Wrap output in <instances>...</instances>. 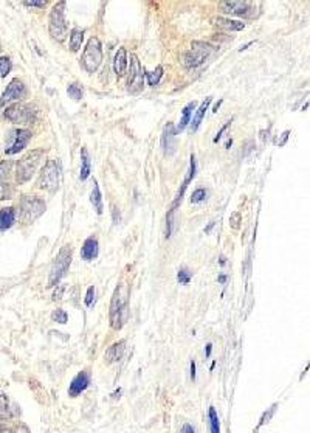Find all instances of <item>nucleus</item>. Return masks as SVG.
Listing matches in <instances>:
<instances>
[{"instance_id": "f257e3e1", "label": "nucleus", "mask_w": 310, "mask_h": 433, "mask_svg": "<svg viewBox=\"0 0 310 433\" xmlns=\"http://www.w3.org/2000/svg\"><path fill=\"white\" fill-rule=\"evenodd\" d=\"M127 297L129 290L126 284H120L115 289L110 302V326L113 329H121L127 320Z\"/></svg>"}, {"instance_id": "f03ea898", "label": "nucleus", "mask_w": 310, "mask_h": 433, "mask_svg": "<svg viewBox=\"0 0 310 433\" xmlns=\"http://www.w3.org/2000/svg\"><path fill=\"white\" fill-rule=\"evenodd\" d=\"M42 157H43V149H34V151L25 154L21 160L17 162V170H16L17 183H25L33 177V174L36 173L38 166L42 162Z\"/></svg>"}, {"instance_id": "7ed1b4c3", "label": "nucleus", "mask_w": 310, "mask_h": 433, "mask_svg": "<svg viewBox=\"0 0 310 433\" xmlns=\"http://www.w3.org/2000/svg\"><path fill=\"white\" fill-rule=\"evenodd\" d=\"M70 264H72V247L64 245L59 250L55 262H53V267L50 272V278H48V286L55 287L59 284V281L67 275Z\"/></svg>"}, {"instance_id": "20e7f679", "label": "nucleus", "mask_w": 310, "mask_h": 433, "mask_svg": "<svg viewBox=\"0 0 310 433\" xmlns=\"http://www.w3.org/2000/svg\"><path fill=\"white\" fill-rule=\"evenodd\" d=\"M45 211V202L38 196H23L21 199V213L19 217L23 224L34 222Z\"/></svg>"}, {"instance_id": "39448f33", "label": "nucleus", "mask_w": 310, "mask_h": 433, "mask_svg": "<svg viewBox=\"0 0 310 433\" xmlns=\"http://www.w3.org/2000/svg\"><path fill=\"white\" fill-rule=\"evenodd\" d=\"M64 10H65V2H59L55 5V8H53L51 14H50V25H48L50 34H51V38L56 39L58 42L64 41L67 36V31H68Z\"/></svg>"}, {"instance_id": "423d86ee", "label": "nucleus", "mask_w": 310, "mask_h": 433, "mask_svg": "<svg viewBox=\"0 0 310 433\" xmlns=\"http://www.w3.org/2000/svg\"><path fill=\"white\" fill-rule=\"evenodd\" d=\"M103 63V45L98 38H92L87 42V47L83 55V65L88 73L96 72Z\"/></svg>"}, {"instance_id": "0eeeda50", "label": "nucleus", "mask_w": 310, "mask_h": 433, "mask_svg": "<svg viewBox=\"0 0 310 433\" xmlns=\"http://www.w3.org/2000/svg\"><path fill=\"white\" fill-rule=\"evenodd\" d=\"M59 177H61L59 163L56 160H48L39 175L38 187L50 193L56 191L59 187Z\"/></svg>"}, {"instance_id": "6e6552de", "label": "nucleus", "mask_w": 310, "mask_h": 433, "mask_svg": "<svg viewBox=\"0 0 310 433\" xmlns=\"http://www.w3.org/2000/svg\"><path fill=\"white\" fill-rule=\"evenodd\" d=\"M212 51H214V47H211L209 43L192 42V48L188 53H185V56H183V64L189 68L199 67L209 58Z\"/></svg>"}, {"instance_id": "1a4fd4ad", "label": "nucleus", "mask_w": 310, "mask_h": 433, "mask_svg": "<svg viewBox=\"0 0 310 433\" xmlns=\"http://www.w3.org/2000/svg\"><path fill=\"white\" fill-rule=\"evenodd\" d=\"M5 117L13 123H17V125H30L31 121H34L36 112L33 110L31 106L17 103V104L10 106V108H6Z\"/></svg>"}, {"instance_id": "9d476101", "label": "nucleus", "mask_w": 310, "mask_h": 433, "mask_svg": "<svg viewBox=\"0 0 310 433\" xmlns=\"http://www.w3.org/2000/svg\"><path fill=\"white\" fill-rule=\"evenodd\" d=\"M132 64H130V75L127 79V90L130 93H138L143 89V81H145V75L143 70H141L140 61L137 56H132Z\"/></svg>"}, {"instance_id": "9b49d317", "label": "nucleus", "mask_w": 310, "mask_h": 433, "mask_svg": "<svg viewBox=\"0 0 310 433\" xmlns=\"http://www.w3.org/2000/svg\"><path fill=\"white\" fill-rule=\"evenodd\" d=\"M31 140V132L28 129H16L11 132V138H10V146L5 149V152L8 155L17 154L19 151L28 145V141Z\"/></svg>"}, {"instance_id": "f8f14e48", "label": "nucleus", "mask_w": 310, "mask_h": 433, "mask_svg": "<svg viewBox=\"0 0 310 433\" xmlns=\"http://www.w3.org/2000/svg\"><path fill=\"white\" fill-rule=\"evenodd\" d=\"M26 95V89L25 84L21 81V79H13V81L6 86V90L0 96V108H3L5 103L13 101V100H22L23 96Z\"/></svg>"}, {"instance_id": "ddd939ff", "label": "nucleus", "mask_w": 310, "mask_h": 433, "mask_svg": "<svg viewBox=\"0 0 310 433\" xmlns=\"http://www.w3.org/2000/svg\"><path fill=\"white\" fill-rule=\"evenodd\" d=\"M88 385H90V371H81L79 374H76V377L72 381L68 387V396L76 397L81 393H84Z\"/></svg>"}, {"instance_id": "4468645a", "label": "nucleus", "mask_w": 310, "mask_h": 433, "mask_svg": "<svg viewBox=\"0 0 310 433\" xmlns=\"http://www.w3.org/2000/svg\"><path fill=\"white\" fill-rule=\"evenodd\" d=\"M224 13L236 14V16H250L251 11V2H222L220 3Z\"/></svg>"}, {"instance_id": "2eb2a0df", "label": "nucleus", "mask_w": 310, "mask_h": 433, "mask_svg": "<svg viewBox=\"0 0 310 433\" xmlns=\"http://www.w3.org/2000/svg\"><path fill=\"white\" fill-rule=\"evenodd\" d=\"M124 349H126V342H124V340H120L117 343H113L112 346H109V349L105 351L104 362H105V364L112 365V364H115V362L121 360V357L124 354Z\"/></svg>"}, {"instance_id": "dca6fc26", "label": "nucleus", "mask_w": 310, "mask_h": 433, "mask_svg": "<svg viewBox=\"0 0 310 433\" xmlns=\"http://www.w3.org/2000/svg\"><path fill=\"white\" fill-rule=\"evenodd\" d=\"M175 128L174 125H167L165 128V132H163V138H162V145H163V149H165V154L166 155H172L175 152Z\"/></svg>"}, {"instance_id": "f3484780", "label": "nucleus", "mask_w": 310, "mask_h": 433, "mask_svg": "<svg viewBox=\"0 0 310 433\" xmlns=\"http://www.w3.org/2000/svg\"><path fill=\"white\" fill-rule=\"evenodd\" d=\"M196 170H197V165H196V157L191 155L189 158V173H188V177L185 179L183 185H182V190L179 191V194H177V197L174 200V205H172V210H175V207L180 204L182 199H183V194H185V190L188 188V183L194 179V175H196Z\"/></svg>"}, {"instance_id": "a211bd4d", "label": "nucleus", "mask_w": 310, "mask_h": 433, "mask_svg": "<svg viewBox=\"0 0 310 433\" xmlns=\"http://www.w3.org/2000/svg\"><path fill=\"white\" fill-rule=\"evenodd\" d=\"M81 256L83 260L85 261H92L95 260L96 256H98V241H96V238H87L84 245H83V250H81Z\"/></svg>"}, {"instance_id": "6ab92c4d", "label": "nucleus", "mask_w": 310, "mask_h": 433, "mask_svg": "<svg viewBox=\"0 0 310 433\" xmlns=\"http://www.w3.org/2000/svg\"><path fill=\"white\" fill-rule=\"evenodd\" d=\"M16 220V210L13 207H6L0 210V232L11 228Z\"/></svg>"}, {"instance_id": "aec40b11", "label": "nucleus", "mask_w": 310, "mask_h": 433, "mask_svg": "<svg viewBox=\"0 0 310 433\" xmlns=\"http://www.w3.org/2000/svg\"><path fill=\"white\" fill-rule=\"evenodd\" d=\"M113 68H115V73H117L118 76H123L124 73H126V68H127V51L126 48H120L117 51V55H115V61H113Z\"/></svg>"}, {"instance_id": "412c9836", "label": "nucleus", "mask_w": 310, "mask_h": 433, "mask_svg": "<svg viewBox=\"0 0 310 433\" xmlns=\"http://www.w3.org/2000/svg\"><path fill=\"white\" fill-rule=\"evenodd\" d=\"M194 109H196V103H188L183 108V110H182V120H180V123H179V126L175 128V132H182V130H185V128L189 125V121H191V115H192V112H194Z\"/></svg>"}, {"instance_id": "4be33fe9", "label": "nucleus", "mask_w": 310, "mask_h": 433, "mask_svg": "<svg viewBox=\"0 0 310 433\" xmlns=\"http://www.w3.org/2000/svg\"><path fill=\"white\" fill-rule=\"evenodd\" d=\"M217 26L224 30H229V31H241L245 28V23L237 22V21H231V19H225V17H217L214 21Z\"/></svg>"}, {"instance_id": "5701e85b", "label": "nucleus", "mask_w": 310, "mask_h": 433, "mask_svg": "<svg viewBox=\"0 0 310 433\" xmlns=\"http://www.w3.org/2000/svg\"><path fill=\"white\" fill-rule=\"evenodd\" d=\"M211 100H212L211 96H208V98L200 104V108H199V110H197V113H196V117H194V120H192V125H191L192 130H197V129H199L200 123H202L203 117H205V113H207V110H208V108H209V104H211Z\"/></svg>"}, {"instance_id": "b1692460", "label": "nucleus", "mask_w": 310, "mask_h": 433, "mask_svg": "<svg viewBox=\"0 0 310 433\" xmlns=\"http://www.w3.org/2000/svg\"><path fill=\"white\" fill-rule=\"evenodd\" d=\"M83 41H84V31L79 28H73L72 34H70V50L78 51L83 45Z\"/></svg>"}, {"instance_id": "393cba45", "label": "nucleus", "mask_w": 310, "mask_h": 433, "mask_svg": "<svg viewBox=\"0 0 310 433\" xmlns=\"http://www.w3.org/2000/svg\"><path fill=\"white\" fill-rule=\"evenodd\" d=\"M90 202L93 204L96 213L101 215L103 213V197H101V191H100V187H98V183H96V182H95V187H93L92 196H90Z\"/></svg>"}, {"instance_id": "a878e982", "label": "nucleus", "mask_w": 310, "mask_h": 433, "mask_svg": "<svg viewBox=\"0 0 310 433\" xmlns=\"http://www.w3.org/2000/svg\"><path fill=\"white\" fill-rule=\"evenodd\" d=\"M208 419H209L211 433H220V421H219L217 411H216L214 407H209V410H208Z\"/></svg>"}, {"instance_id": "bb28decb", "label": "nucleus", "mask_w": 310, "mask_h": 433, "mask_svg": "<svg viewBox=\"0 0 310 433\" xmlns=\"http://www.w3.org/2000/svg\"><path fill=\"white\" fill-rule=\"evenodd\" d=\"M90 158H88L87 149H83V168H81V174H79V179L85 180L88 175H90Z\"/></svg>"}, {"instance_id": "cd10ccee", "label": "nucleus", "mask_w": 310, "mask_h": 433, "mask_svg": "<svg viewBox=\"0 0 310 433\" xmlns=\"http://www.w3.org/2000/svg\"><path fill=\"white\" fill-rule=\"evenodd\" d=\"M11 170H13V162L11 160H3L0 162V180H8L11 175Z\"/></svg>"}, {"instance_id": "c85d7f7f", "label": "nucleus", "mask_w": 310, "mask_h": 433, "mask_svg": "<svg viewBox=\"0 0 310 433\" xmlns=\"http://www.w3.org/2000/svg\"><path fill=\"white\" fill-rule=\"evenodd\" d=\"M162 76H163V67H157L155 72L146 73V78H147L149 86H157L158 83H160V78H162Z\"/></svg>"}, {"instance_id": "c756f323", "label": "nucleus", "mask_w": 310, "mask_h": 433, "mask_svg": "<svg viewBox=\"0 0 310 433\" xmlns=\"http://www.w3.org/2000/svg\"><path fill=\"white\" fill-rule=\"evenodd\" d=\"M11 61H10V58H3V56H0V76L2 78H5L8 73L11 72Z\"/></svg>"}, {"instance_id": "7c9ffc66", "label": "nucleus", "mask_w": 310, "mask_h": 433, "mask_svg": "<svg viewBox=\"0 0 310 433\" xmlns=\"http://www.w3.org/2000/svg\"><path fill=\"white\" fill-rule=\"evenodd\" d=\"M191 278H192V273L186 267H182L179 270V273H177V280H179L180 284H189Z\"/></svg>"}, {"instance_id": "2f4dec72", "label": "nucleus", "mask_w": 310, "mask_h": 433, "mask_svg": "<svg viewBox=\"0 0 310 433\" xmlns=\"http://www.w3.org/2000/svg\"><path fill=\"white\" fill-rule=\"evenodd\" d=\"M11 196H13V188L6 182L0 180V200L11 199Z\"/></svg>"}, {"instance_id": "473e14b6", "label": "nucleus", "mask_w": 310, "mask_h": 433, "mask_svg": "<svg viewBox=\"0 0 310 433\" xmlns=\"http://www.w3.org/2000/svg\"><path fill=\"white\" fill-rule=\"evenodd\" d=\"M51 319L55 320L56 323L65 325L67 320H68V315H67V312L64 311V309H56V311L51 314Z\"/></svg>"}, {"instance_id": "72a5a7b5", "label": "nucleus", "mask_w": 310, "mask_h": 433, "mask_svg": "<svg viewBox=\"0 0 310 433\" xmlns=\"http://www.w3.org/2000/svg\"><path fill=\"white\" fill-rule=\"evenodd\" d=\"M68 95L72 96L73 100H81L83 98V87L79 86V84H72V86H68Z\"/></svg>"}, {"instance_id": "f704fd0d", "label": "nucleus", "mask_w": 310, "mask_h": 433, "mask_svg": "<svg viewBox=\"0 0 310 433\" xmlns=\"http://www.w3.org/2000/svg\"><path fill=\"white\" fill-rule=\"evenodd\" d=\"M207 199V190H203V188H199V190H196L192 193V196H191V202L192 204H200V202H203Z\"/></svg>"}, {"instance_id": "c9c22d12", "label": "nucleus", "mask_w": 310, "mask_h": 433, "mask_svg": "<svg viewBox=\"0 0 310 433\" xmlns=\"http://www.w3.org/2000/svg\"><path fill=\"white\" fill-rule=\"evenodd\" d=\"M174 213H175V210H171L169 215H167V219H166V238H171L172 232H174Z\"/></svg>"}, {"instance_id": "e433bc0d", "label": "nucleus", "mask_w": 310, "mask_h": 433, "mask_svg": "<svg viewBox=\"0 0 310 433\" xmlns=\"http://www.w3.org/2000/svg\"><path fill=\"white\" fill-rule=\"evenodd\" d=\"M8 399L6 396L3 393H0V418H5L8 416Z\"/></svg>"}, {"instance_id": "4c0bfd02", "label": "nucleus", "mask_w": 310, "mask_h": 433, "mask_svg": "<svg viewBox=\"0 0 310 433\" xmlns=\"http://www.w3.org/2000/svg\"><path fill=\"white\" fill-rule=\"evenodd\" d=\"M93 302H95V287L93 286H90L87 289V294H85V300H84V303H85V306H92L93 304Z\"/></svg>"}, {"instance_id": "58836bf2", "label": "nucleus", "mask_w": 310, "mask_h": 433, "mask_svg": "<svg viewBox=\"0 0 310 433\" xmlns=\"http://www.w3.org/2000/svg\"><path fill=\"white\" fill-rule=\"evenodd\" d=\"M241 220H242V216L241 215H239V213H233L231 215V219H229V225H231L234 230H239V227H241V224H239V222H241Z\"/></svg>"}, {"instance_id": "ea45409f", "label": "nucleus", "mask_w": 310, "mask_h": 433, "mask_svg": "<svg viewBox=\"0 0 310 433\" xmlns=\"http://www.w3.org/2000/svg\"><path fill=\"white\" fill-rule=\"evenodd\" d=\"M25 6H36V8H43L47 5V2H34V0H31V2H25L23 3Z\"/></svg>"}, {"instance_id": "a19ab883", "label": "nucleus", "mask_w": 310, "mask_h": 433, "mask_svg": "<svg viewBox=\"0 0 310 433\" xmlns=\"http://www.w3.org/2000/svg\"><path fill=\"white\" fill-rule=\"evenodd\" d=\"M182 433H196V429H194L191 424H183V427H182Z\"/></svg>"}, {"instance_id": "79ce46f5", "label": "nucleus", "mask_w": 310, "mask_h": 433, "mask_svg": "<svg viewBox=\"0 0 310 433\" xmlns=\"http://www.w3.org/2000/svg\"><path fill=\"white\" fill-rule=\"evenodd\" d=\"M189 371H191V379H192V381H196V374H197V371H196V360H191Z\"/></svg>"}, {"instance_id": "37998d69", "label": "nucleus", "mask_w": 310, "mask_h": 433, "mask_svg": "<svg viewBox=\"0 0 310 433\" xmlns=\"http://www.w3.org/2000/svg\"><path fill=\"white\" fill-rule=\"evenodd\" d=\"M229 125H231V121H228V123H227V125H225V126H224L222 129H220V130H219V134H217V135L214 137V143H217V141H219L220 138H222V134H224V132L227 130V128H228Z\"/></svg>"}, {"instance_id": "c03bdc74", "label": "nucleus", "mask_w": 310, "mask_h": 433, "mask_svg": "<svg viewBox=\"0 0 310 433\" xmlns=\"http://www.w3.org/2000/svg\"><path fill=\"white\" fill-rule=\"evenodd\" d=\"M112 213H113V222L115 224H118L120 222V213H118V210H117V207H112Z\"/></svg>"}, {"instance_id": "a18cd8bd", "label": "nucleus", "mask_w": 310, "mask_h": 433, "mask_svg": "<svg viewBox=\"0 0 310 433\" xmlns=\"http://www.w3.org/2000/svg\"><path fill=\"white\" fill-rule=\"evenodd\" d=\"M62 290H64V287H59L58 290H55V294H53V300H61V295H62Z\"/></svg>"}, {"instance_id": "49530a36", "label": "nucleus", "mask_w": 310, "mask_h": 433, "mask_svg": "<svg viewBox=\"0 0 310 433\" xmlns=\"http://www.w3.org/2000/svg\"><path fill=\"white\" fill-rule=\"evenodd\" d=\"M211 351H212V345L208 343V345H207V349H205V356H207V357L211 356Z\"/></svg>"}, {"instance_id": "de8ad7c7", "label": "nucleus", "mask_w": 310, "mask_h": 433, "mask_svg": "<svg viewBox=\"0 0 310 433\" xmlns=\"http://www.w3.org/2000/svg\"><path fill=\"white\" fill-rule=\"evenodd\" d=\"M287 138H289V130L284 132V137H282V141L279 143V146H284V145H286V141H287Z\"/></svg>"}, {"instance_id": "09e8293b", "label": "nucleus", "mask_w": 310, "mask_h": 433, "mask_svg": "<svg viewBox=\"0 0 310 433\" xmlns=\"http://www.w3.org/2000/svg\"><path fill=\"white\" fill-rule=\"evenodd\" d=\"M212 227H214V222H211V224H209V225H208V227L205 228V233H209Z\"/></svg>"}, {"instance_id": "8fccbe9b", "label": "nucleus", "mask_w": 310, "mask_h": 433, "mask_svg": "<svg viewBox=\"0 0 310 433\" xmlns=\"http://www.w3.org/2000/svg\"><path fill=\"white\" fill-rule=\"evenodd\" d=\"M227 262V260H225V256H220V266H224V264Z\"/></svg>"}, {"instance_id": "3c124183", "label": "nucleus", "mask_w": 310, "mask_h": 433, "mask_svg": "<svg viewBox=\"0 0 310 433\" xmlns=\"http://www.w3.org/2000/svg\"><path fill=\"white\" fill-rule=\"evenodd\" d=\"M219 281H220V282H225V281H227V277H225V275H220V277H219Z\"/></svg>"}]
</instances>
